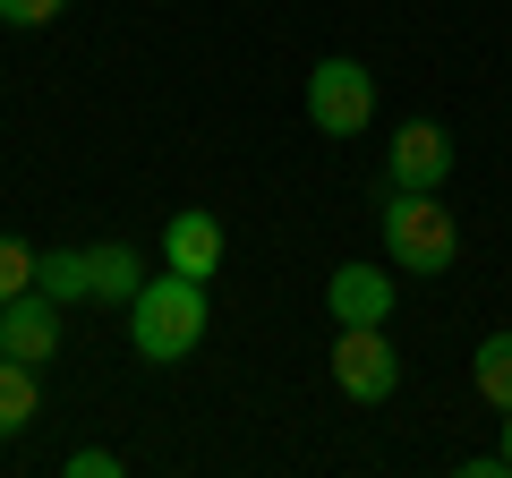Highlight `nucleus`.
Returning <instances> with one entry per match:
<instances>
[{
	"label": "nucleus",
	"instance_id": "nucleus-1",
	"mask_svg": "<svg viewBox=\"0 0 512 478\" xmlns=\"http://www.w3.org/2000/svg\"><path fill=\"white\" fill-rule=\"evenodd\" d=\"M205 282L197 274H171L163 265V282L146 274V291L128 299V342H137V359H154V368H180L188 350L205 342Z\"/></svg>",
	"mask_w": 512,
	"mask_h": 478
},
{
	"label": "nucleus",
	"instance_id": "nucleus-2",
	"mask_svg": "<svg viewBox=\"0 0 512 478\" xmlns=\"http://www.w3.org/2000/svg\"><path fill=\"white\" fill-rule=\"evenodd\" d=\"M376 222H384V257L402 265V274H419V282L453 274L461 231H453V214H444L436 188H384V214Z\"/></svg>",
	"mask_w": 512,
	"mask_h": 478
},
{
	"label": "nucleus",
	"instance_id": "nucleus-3",
	"mask_svg": "<svg viewBox=\"0 0 512 478\" xmlns=\"http://www.w3.org/2000/svg\"><path fill=\"white\" fill-rule=\"evenodd\" d=\"M333 385H342L359 410H376V402L402 393V350L384 342V325H342L333 333Z\"/></svg>",
	"mask_w": 512,
	"mask_h": 478
},
{
	"label": "nucleus",
	"instance_id": "nucleus-4",
	"mask_svg": "<svg viewBox=\"0 0 512 478\" xmlns=\"http://www.w3.org/2000/svg\"><path fill=\"white\" fill-rule=\"evenodd\" d=\"M308 120L325 137H359L367 120H376V77H367L359 60H342V52L316 60L308 69Z\"/></svg>",
	"mask_w": 512,
	"mask_h": 478
},
{
	"label": "nucleus",
	"instance_id": "nucleus-5",
	"mask_svg": "<svg viewBox=\"0 0 512 478\" xmlns=\"http://www.w3.org/2000/svg\"><path fill=\"white\" fill-rule=\"evenodd\" d=\"M444 180H453V137L436 120H410L384 154V188H444Z\"/></svg>",
	"mask_w": 512,
	"mask_h": 478
},
{
	"label": "nucleus",
	"instance_id": "nucleus-6",
	"mask_svg": "<svg viewBox=\"0 0 512 478\" xmlns=\"http://www.w3.org/2000/svg\"><path fill=\"white\" fill-rule=\"evenodd\" d=\"M0 350H9V359H26V368H43V359L60 350V299L43 291V282L0 308Z\"/></svg>",
	"mask_w": 512,
	"mask_h": 478
},
{
	"label": "nucleus",
	"instance_id": "nucleus-7",
	"mask_svg": "<svg viewBox=\"0 0 512 478\" xmlns=\"http://www.w3.org/2000/svg\"><path fill=\"white\" fill-rule=\"evenodd\" d=\"M325 308H333V325H384L393 316V274L384 265H333V282H325Z\"/></svg>",
	"mask_w": 512,
	"mask_h": 478
},
{
	"label": "nucleus",
	"instance_id": "nucleus-8",
	"mask_svg": "<svg viewBox=\"0 0 512 478\" xmlns=\"http://www.w3.org/2000/svg\"><path fill=\"white\" fill-rule=\"evenodd\" d=\"M163 265H171V274L214 282V274H222V222H214V214H171V222H163Z\"/></svg>",
	"mask_w": 512,
	"mask_h": 478
},
{
	"label": "nucleus",
	"instance_id": "nucleus-9",
	"mask_svg": "<svg viewBox=\"0 0 512 478\" xmlns=\"http://www.w3.org/2000/svg\"><path fill=\"white\" fill-rule=\"evenodd\" d=\"M137 291H146V257H137L128 239H103V248H86V299H111V308H128Z\"/></svg>",
	"mask_w": 512,
	"mask_h": 478
},
{
	"label": "nucleus",
	"instance_id": "nucleus-10",
	"mask_svg": "<svg viewBox=\"0 0 512 478\" xmlns=\"http://www.w3.org/2000/svg\"><path fill=\"white\" fill-rule=\"evenodd\" d=\"M35 410H43V385H35V368L0 350V436H18V427L35 419Z\"/></svg>",
	"mask_w": 512,
	"mask_h": 478
},
{
	"label": "nucleus",
	"instance_id": "nucleus-11",
	"mask_svg": "<svg viewBox=\"0 0 512 478\" xmlns=\"http://www.w3.org/2000/svg\"><path fill=\"white\" fill-rule=\"evenodd\" d=\"M470 385L487 393L495 410H512V333H487V342L470 350Z\"/></svg>",
	"mask_w": 512,
	"mask_h": 478
},
{
	"label": "nucleus",
	"instance_id": "nucleus-12",
	"mask_svg": "<svg viewBox=\"0 0 512 478\" xmlns=\"http://www.w3.org/2000/svg\"><path fill=\"white\" fill-rule=\"evenodd\" d=\"M35 282H43V248H26V239L0 231V308H9L18 291H35Z\"/></svg>",
	"mask_w": 512,
	"mask_h": 478
},
{
	"label": "nucleus",
	"instance_id": "nucleus-13",
	"mask_svg": "<svg viewBox=\"0 0 512 478\" xmlns=\"http://www.w3.org/2000/svg\"><path fill=\"white\" fill-rule=\"evenodd\" d=\"M43 291L69 308V299H86V248H52L43 257Z\"/></svg>",
	"mask_w": 512,
	"mask_h": 478
},
{
	"label": "nucleus",
	"instance_id": "nucleus-14",
	"mask_svg": "<svg viewBox=\"0 0 512 478\" xmlns=\"http://www.w3.org/2000/svg\"><path fill=\"white\" fill-rule=\"evenodd\" d=\"M120 470H128V461L103 453V444H77V453H69V478H120Z\"/></svg>",
	"mask_w": 512,
	"mask_h": 478
},
{
	"label": "nucleus",
	"instance_id": "nucleus-15",
	"mask_svg": "<svg viewBox=\"0 0 512 478\" xmlns=\"http://www.w3.org/2000/svg\"><path fill=\"white\" fill-rule=\"evenodd\" d=\"M60 9H69V0H0V18H9V26H52Z\"/></svg>",
	"mask_w": 512,
	"mask_h": 478
},
{
	"label": "nucleus",
	"instance_id": "nucleus-16",
	"mask_svg": "<svg viewBox=\"0 0 512 478\" xmlns=\"http://www.w3.org/2000/svg\"><path fill=\"white\" fill-rule=\"evenodd\" d=\"M495 453H504V478H512V419H504V444H495Z\"/></svg>",
	"mask_w": 512,
	"mask_h": 478
},
{
	"label": "nucleus",
	"instance_id": "nucleus-17",
	"mask_svg": "<svg viewBox=\"0 0 512 478\" xmlns=\"http://www.w3.org/2000/svg\"><path fill=\"white\" fill-rule=\"evenodd\" d=\"M504 77H512V69H504Z\"/></svg>",
	"mask_w": 512,
	"mask_h": 478
}]
</instances>
